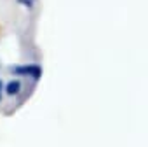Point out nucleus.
<instances>
[{
	"label": "nucleus",
	"instance_id": "f257e3e1",
	"mask_svg": "<svg viewBox=\"0 0 148 147\" xmlns=\"http://www.w3.org/2000/svg\"><path fill=\"white\" fill-rule=\"evenodd\" d=\"M11 72L19 77H30L32 81H38L42 77V67L37 63H28V65H14L11 67Z\"/></svg>",
	"mask_w": 148,
	"mask_h": 147
},
{
	"label": "nucleus",
	"instance_id": "f03ea898",
	"mask_svg": "<svg viewBox=\"0 0 148 147\" xmlns=\"http://www.w3.org/2000/svg\"><path fill=\"white\" fill-rule=\"evenodd\" d=\"M21 91H23V83L19 79H12V81H9V83L4 84V93L9 95V96H16Z\"/></svg>",
	"mask_w": 148,
	"mask_h": 147
},
{
	"label": "nucleus",
	"instance_id": "7ed1b4c3",
	"mask_svg": "<svg viewBox=\"0 0 148 147\" xmlns=\"http://www.w3.org/2000/svg\"><path fill=\"white\" fill-rule=\"evenodd\" d=\"M16 2H18L19 6L26 7V9H33V7H35V4L38 2V0H16Z\"/></svg>",
	"mask_w": 148,
	"mask_h": 147
},
{
	"label": "nucleus",
	"instance_id": "20e7f679",
	"mask_svg": "<svg viewBox=\"0 0 148 147\" xmlns=\"http://www.w3.org/2000/svg\"><path fill=\"white\" fill-rule=\"evenodd\" d=\"M2 96H4V81L0 79V102H2Z\"/></svg>",
	"mask_w": 148,
	"mask_h": 147
}]
</instances>
